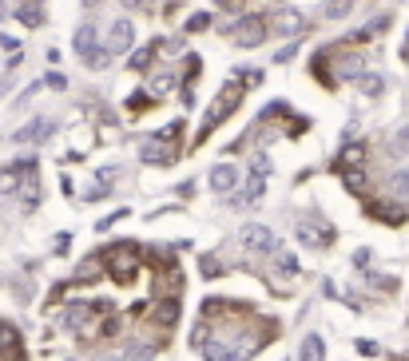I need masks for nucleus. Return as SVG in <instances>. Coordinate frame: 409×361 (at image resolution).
I'll list each match as a JSON object with an SVG mask.
<instances>
[{"label":"nucleus","instance_id":"nucleus-1","mask_svg":"<svg viewBox=\"0 0 409 361\" xmlns=\"http://www.w3.org/2000/svg\"><path fill=\"white\" fill-rule=\"evenodd\" d=\"M0 191L4 195H20L24 207L40 202V191H36V159H16L8 167H0Z\"/></svg>","mask_w":409,"mask_h":361},{"label":"nucleus","instance_id":"nucleus-2","mask_svg":"<svg viewBox=\"0 0 409 361\" xmlns=\"http://www.w3.org/2000/svg\"><path fill=\"white\" fill-rule=\"evenodd\" d=\"M99 258H103L108 278L120 282V286H127V282H136L139 278V246L136 242H115V246H108Z\"/></svg>","mask_w":409,"mask_h":361},{"label":"nucleus","instance_id":"nucleus-3","mask_svg":"<svg viewBox=\"0 0 409 361\" xmlns=\"http://www.w3.org/2000/svg\"><path fill=\"white\" fill-rule=\"evenodd\" d=\"M243 91H247V87H238V84H227L223 91L215 96V103H211V108H207V115H203V127H199V131H195V147H199V143H207V135H211L215 127L223 124L227 115L235 112L238 103H243Z\"/></svg>","mask_w":409,"mask_h":361},{"label":"nucleus","instance_id":"nucleus-4","mask_svg":"<svg viewBox=\"0 0 409 361\" xmlns=\"http://www.w3.org/2000/svg\"><path fill=\"white\" fill-rule=\"evenodd\" d=\"M223 36H231L238 48H259L262 40L271 36V24L262 16H243L235 24H223Z\"/></svg>","mask_w":409,"mask_h":361},{"label":"nucleus","instance_id":"nucleus-5","mask_svg":"<svg viewBox=\"0 0 409 361\" xmlns=\"http://www.w3.org/2000/svg\"><path fill=\"white\" fill-rule=\"evenodd\" d=\"M294 235H298V242H302V246H330V242H334V226L326 223L322 214H302V219H298L294 223Z\"/></svg>","mask_w":409,"mask_h":361},{"label":"nucleus","instance_id":"nucleus-6","mask_svg":"<svg viewBox=\"0 0 409 361\" xmlns=\"http://www.w3.org/2000/svg\"><path fill=\"white\" fill-rule=\"evenodd\" d=\"M179 135H183V124L175 119V124L163 131V135H155L148 147H143V159H148V163H163V167H167V163H175V151H179Z\"/></svg>","mask_w":409,"mask_h":361},{"label":"nucleus","instance_id":"nucleus-7","mask_svg":"<svg viewBox=\"0 0 409 361\" xmlns=\"http://www.w3.org/2000/svg\"><path fill=\"white\" fill-rule=\"evenodd\" d=\"M238 238H243V246H247L250 254H259V258H271L274 250H278V238H274V230H266V226H259V223H247Z\"/></svg>","mask_w":409,"mask_h":361},{"label":"nucleus","instance_id":"nucleus-8","mask_svg":"<svg viewBox=\"0 0 409 361\" xmlns=\"http://www.w3.org/2000/svg\"><path fill=\"white\" fill-rule=\"evenodd\" d=\"M92 318H99L96 306H87V302H72L68 314H64V325H68L72 334H87V322H92Z\"/></svg>","mask_w":409,"mask_h":361},{"label":"nucleus","instance_id":"nucleus-9","mask_svg":"<svg viewBox=\"0 0 409 361\" xmlns=\"http://www.w3.org/2000/svg\"><path fill=\"white\" fill-rule=\"evenodd\" d=\"M361 68H366V56H361V52H346V56H338L334 72H330V84H342V80H350V75L358 80Z\"/></svg>","mask_w":409,"mask_h":361},{"label":"nucleus","instance_id":"nucleus-10","mask_svg":"<svg viewBox=\"0 0 409 361\" xmlns=\"http://www.w3.org/2000/svg\"><path fill=\"white\" fill-rule=\"evenodd\" d=\"M366 211H370L378 223H389V226H401L409 219V207H406V202H370Z\"/></svg>","mask_w":409,"mask_h":361},{"label":"nucleus","instance_id":"nucleus-11","mask_svg":"<svg viewBox=\"0 0 409 361\" xmlns=\"http://www.w3.org/2000/svg\"><path fill=\"white\" fill-rule=\"evenodd\" d=\"M151 322L159 325L163 334H167V330L179 322V294H167V298L155 302V314H151Z\"/></svg>","mask_w":409,"mask_h":361},{"label":"nucleus","instance_id":"nucleus-12","mask_svg":"<svg viewBox=\"0 0 409 361\" xmlns=\"http://www.w3.org/2000/svg\"><path fill=\"white\" fill-rule=\"evenodd\" d=\"M211 187L219 191V195H235L238 191V167L235 163H219L211 171Z\"/></svg>","mask_w":409,"mask_h":361},{"label":"nucleus","instance_id":"nucleus-13","mask_svg":"<svg viewBox=\"0 0 409 361\" xmlns=\"http://www.w3.org/2000/svg\"><path fill=\"white\" fill-rule=\"evenodd\" d=\"M0 361H24V346H20V334L13 325L0 322Z\"/></svg>","mask_w":409,"mask_h":361},{"label":"nucleus","instance_id":"nucleus-14","mask_svg":"<svg viewBox=\"0 0 409 361\" xmlns=\"http://www.w3.org/2000/svg\"><path fill=\"white\" fill-rule=\"evenodd\" d=\"M131 40H136V24H131V20H112V28H108V48L127 52Z\"/></svg>","mask_w":409,"mask_h":361},{"label":"nucleus","instance_id":"nucleus-15","mask_svg":"<svg viewBox=\"0 0 409 361\" xmlns=\"http://www.w3.org/2000/svg\"><path fill=\"white\" fill-rule=\"evenodd\" d=\"M52 131H56L52 119H32V124H24L13 139L16 143H44V139H52Z\"/></svg>","mask_w":409,"mask_h":361},{"label":"nucleus","instance_id":"nucleus-16","mask_svg":"<svg viewBox=\"0 0 409 361\" xmlns=\"http://www.w3.org/2000/svg\"><path fill=\"white\" fill-rule=\"evenodd\" d=\"M72 44H76V52H80V56H84V64H87V60H92V56L99 52V44H96V24H80V28H76V40H72Z\"/></svg>","mask_w":409,"mask_h":361},{"label":"nucleus","instance_id":"nucleus-17","mask_svg":"<svg viewBox=\"0 0 409 361\" xmlns=\"http://www.w3.org/2000/svg\"><path fill=\"white\" fill-rule=\"evenodd\" d=\"M155 349H159V341H151V337H136V341H127L124 358L127 361H151V358H155Z\"/></svg>","mask_w":409,"mask_h":361},{"label":"nucleus","instance_id":"nucleus-18","mask_svg":"<svg viewBox=\"0 0 409 361\" xmlns=\"http://www.w3.org/2000/svg\"><path fill=\"white\" fill-rule=\"evenodd\" d=\"M96 334H99V337H120V334H124V318H120L115 310H103V314H99Z\"/></svg>","mask_w":409,"mask_h":361},{"label":"nucleus","instance_id":"nucleus-19","mask_svg":"<svg viewBox=\"0 0 409 361\" xmlns=\"http://www.w3.org/2000/svg\"><path fill=\"white\" fill-rule=\"evenodd\" d=\"M163 48V40H155V44H148V48H139V52H131V72H148L151 64H155V52Z\"/></svg>","mask_w":409,"mask_h":361},{"label":"nucleus","instance_id":"nucleus-20","mask_svg":"<svg viewBox=\"0 0 409 361\" xmlns=\"http://www.w3.org/2000/svg\"><path fill=\"white\" fill-rule=\"evenodd\" d=\"M271 28H274V32H282V36H302V28H306V24H302V16H298V13H282Z\"/></svg>","mask_w":409,"mask_h":361},{"label":"nucleus","instance_id":"nucleus-21","mask_svg":"<svg viewBox=\"0 0 409 361\" xmlns=\"http://www.w3.org/2000/svg\"><path fill=\"white\" fill-rule=\"evenodd\" d=\"M298 361H322V337H318V334L302 337V346H298Z\"/></svg>","mask_w":409,"mask_h":361},{"label":"nucleus","instance_id":"nucleus-22","mask_svg":"<svg viewBox=\"0 0 409 361\" xmlns=\"http://www.w3.org/2000/svg\"><path fill=\"white\" fill-rule=\"evenodd\" d=\"M338 171H342V179H346V187L354 191V195L366 191V167H361V163H354V167H338Z\"/></svg>","mask_w":409,"mask_h":361},{"label":"nucleus","instance_id":"nucleus-23","mask_svg":"<svg viewBox=\"0 0 409 361\" xmlns=\"http://www.w3.org/2000/svg\"><path fill=\"white\" fill-rule=\"evenodd\" d=\"M354 4H358V0H326L322 16H326V20H346V16L354 13Z\"/></svg>","mask_w":409,"mask_h":361},{"label":"nucleus","instance_id":"nucleus-24","mask_svg":"<svg viewBox=\"0 0 409 361\" xmlns=\"http://www.w3.org/2000/svg\"><path fill=\"white\" fill-rule=\"evenodd\" d=\"M271 258H274V270H278L282 278H294V274H298V262H294V254H290V250L278 246V250L271 254Z\"/></svg>","mask_w":409,"mask_h":361},{"label":"nucleus","instance_id":"nucleus-25","mask_svg":"<svg viewBox=\"0 0 409 361\" xmlns=\"http://www.w3.org/2000/svg\"><path fill=\"white\" fill-rule=\"evenodd\" d=\"M385 191H389L394 199L409 202V171H394L389 175V183H385Z\"/></svg>","mask_w":409,"mask_h":361},{"label":"nucleus","instance_id":"nucleus-26","mask_svg":"<svg viewBox=\"0 0 409 361\" xmlns=\"http://www.w3.org/2000/svg\"><path fill=\"white\" fill-rule=\"evenodd\" d=\"M20 20H24L28 28L44 24V8H40V0H24V4H20Z\"/></svg>","mask_w":409,"mask_h":361},{"label":"nucleus","instance_id":"nucleus-27","mask_svg":"<svg viewBox=\"0 0 409 361\" xmlns=\"http://www.w3.org/2000/svg\"><path fill=\"white\" fill-rule=\"evenodd\" d=\"M358 87H361V96H382L385 80H382V75H373V72H361L358 75Z\"/></svg>","mask_w":409,"mask_h":361},{"label":"nucleus","instance_id":"nucleus-28","mask_svg":"<svg viewBox=\"0 0 409 361\" xmlns=\"http://www.w3.org/2000/svg\"><path fill=\"white\" fill-rule=\"evenodd\" d=\"M207 337H211V318H199L195 330H191V349H203L207 346Z\"/></svg>","mask_w":409,"mask_h":361},{"label":"nucleus","instance_id":"nucleus-29","mask_svg":"<svg viewBox=\"0 0 409 361\" xmlns=\"http://www.w3.org/2000/svg\"><path fill=\"white\" fill-rule=\"evenodd\" d=\"M96 270H103V258H87L84 266H80V270H76V282H96Z\"/></svg>","mask_w":409,"mask_h":361},{"label":"nucleus","instance_id":"nucleus-30","mask_svg":"<svg viewBox=\"0 0 409 361\" xmlns=\"http://www.w3.org/2000/svg\"><path fill=\"white\" fill-rule=\"evenodd\" d=\"M171 87H175V72H159L151 80V96H167Z\"/></svg>","mask_w":409,"mask_h":361},{"label":"nucleus","instance_id":"nucleus-31","mask_svg":"<svg viewBox=\"0 0 409 361\" xmlns=\"http://www.w3.org/2000/svg\"><path fill=\"white\" fill-rule=\"evenodd\" d=\"M199 270H203V278H219L223 274V266H219L215 254H203V258H199Z\"/></svg>","mask_w":409,"mask_h":361},{"label":"nucleus","instance_id":"nucleus-32","mask_svg":"<svg viewBox=\"0 0 409 361\" xmlns=\"http://www.w3.org/2000/svg\"><path fill=\"white\" fill-rule=\"evenodd\" d=\"M207 24H211V16H207V13H195L191 20H187V32H203Z\"/></svg>","mask_w":409,"mask_h":361},{"label":"nucleus","instance_id":"nucleus-33","mask_svg":"<svg viewBox=\"0 0 409 361\" xmlns=\"http://www.w3.org/2000/svg\"><path fill=\"white\" fill-rule=\"evenodd\" d=\"M397 155H409V124L401 127V135H397Z\"/></svg>","mask_w":409,"mask_h":361},{"label":"nucleus","instance_id":"nucleus-34","mask_svg":"<svg viewBox=\"0 0 409 361\" xmlns=\"http://www.w3.org/2000/svg\"><path fill=\"white\" fill-rule=\"evenodd\" d=\"M44 84H48V87H68V80H64V75H56V72H52L48 80H44Z\"/></svg>","mask_w":409,"mask_h":361},{"label":"nucleus","instance_id":"nucleus-35","mask_svg":"<svg viewBox=\"0 0 409 361\" xmlns=\"http://www.w3.org/2000/svg\"><path fill=\"white\" fill-rule=\"evenodd\" d=\"M247 0H219V8H243Z\"/></svg>","mask_w":409,"mask_h":361},{"label":"nucleus","instance_id":"nucleus-36","mask_svg":"<svg viewBox=\"0 0 409 361\" xmlns=\"http://www.w3.org/2000/svg\"><path fill=\"white\" fill-rule=\"evenodd\" d=\"M401 56H406V64H409V32H406V44H401Z\"/></svg>","mask_w":409,"mask_h":361},{"label":"nucleus","instance_id":"nucleus-37","mask_svg":"<svg viewBox=\"0 0 409 361\" xmlns=\"http://www.w3.org/2000/svg\"><path fill=\"white\" fill-rule=\"evenodd\" d=\"M96 361H127V358H108V353H103V358H96Z\"/></svg>","mask_w":409,"mask_h":361},{"label":"nucleus","instance_id":"nucleus-38","mask_svg":"<svg viewBox=\"0 0 409 361\" xmlns=\"http://www.w3.org/2000/svg\"><path fill=\"white\" fill-rule=\"evenodd\" d=\"M84 4H87V8H92V4H99V0H84Z\"/></svg>","mask_w":409,"mask_h":361}]
</instances>
